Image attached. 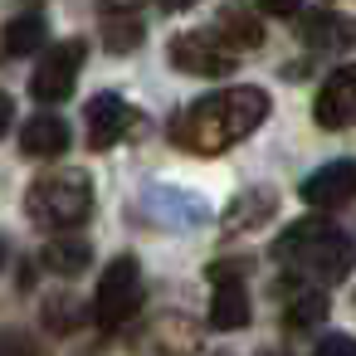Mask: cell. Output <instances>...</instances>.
Here are the masks:
<instances>
[{
  "instance_id": "obj_23",
  "label": "cell",
  "mask_w": 356,
  "mask_h": 356,
  "mask_svg": "<svg viewBox=\"0 0 356 356\" xmlns=\"http://www.w3.org/2000/svg\"><path fill=\"white\" fill-rule=\"evenodd\" d=\"M186 6H195V0H166V10H186Z\"/></svg>"
},
{
  "instance_id": "obj_16",
  "label": "cell",
  "mask_w": 356,
  "mask_h": 356,
  "mask_svg": "<svg viewBox=\"0 0 356 356\" xmlns=\"http://www.w3.org/2000/svg\"><path fill=\"white\" fill-rule=\"evenodd\" d=\"M268 215H273V195H268V191H254V195H244L239 205H229L225 225H229V229H259Z\"/></svg>"
},
{
  "instance_id": "obj_20",
  "label": "cell",
  "mask_w": 356,
  "mask_h": 356,
  "mask_svg": "<svg viewBox=\"0 0 356 356\" xmlns=\"http://www.w3.org/2000/svg\"><path fill=\"white\" fill-rule=\"evenodd\" d=\"M312 356H356V337H346V332H337V337H327V341H317V346H312Z\"/></svg>"
},
{
  "instance_id": "obj_21",
  "label": "cell",
  "mask_w": 356,
  "mask_h": 356,
  "mask_svg": "<svg viewBox=\"0 0 356 356\" xmlns=\"http://www.w3.org/2000/svg\"><path fill=\"white\" fill-rule=\"evenodd\" d=\"M254 6H259L264 15H298L302 0H254Z\"/></svg>"
},
{
  "instance_id": "obj_11",
  "label": "cell",
  "mask_w": 356,
  "mask_h": 356,
  "mask_svg": "<svg viewBox=\"0 0 356 356\" xmlns=\"http://www.w3.org/2000/svg\"><path fill=\"white\" fill-rule=\"evenodd\" d=\"M20 147H25V156H40V161L69 152V127H64V118L35 113V118L25 122V132H20Z\"/></svg>"
},
{
  "instance_id": "obj_8",
  "label": "cell",
  "mask_w": 356,
  "mask_h": 356,
  "mask_svg": "<svg viewBox=\"0 0 356 356\" xmlns=\"http://www.w3.org/2000/svg\"><path fill=\"white\" fill-rule=\"evenodd\" d=\"M132 122H137V113H132L127 98H118V93H98V98L88 103V147H93V152L118 147V142L132 132Z\"/></svg>"
},
{
  "instance_id": "obj_14",
  "label": "cell",
  "mask_w": 356,
  "mask_h": 356,
  "mask_svg": "<svg viewBox=\"0 0 356 356\" xmlns=\"http://www.w3.org/2000/svg\"><path fill=\"white\" fill-rule=\"evenodd\" d=\"M215 30H225V35H215V40H220L225 49H234V54H239V49H254V44H259V20H254V15H244L239 6L220 10V25H215Z\"/></svg>"
},
{
  "instance_id": "obj_9",
  "label": "cell",
  "mask_w": 356,
  "mask_h": 356,
  "mask_svg": "<svg viewBox=\"0 0 356 356\" xmlns=\"http://www.w3.org/2000/svg\"><path fill=\"white\" fill-rule=\"evenodd\" d=\"M312 113H317V127H327V132H337V127L356 122V64L337 69V74L317 88Z\"/></svg>"
},
{
  "instance_id": "obj_12",
  "label": "cell",
  "mask_w": 356,
  "mask_h": 356,
  "mask_svg": "<svg viewBox=\"0 0 356 356\" xmlns=\"http://www.w3.org/2000/svg\"><path fill=\"white\" fill-rule=\"evenodd\" d=\"M195 346H200L195 341V327L186 317H176V312L152 327V351L156 356H195Z\"/></svg>"
},
{
  "instance_id": "obj_1",
  "label": "cell",
  "mask_w": 356,
  "mask_h": 356,
  "mask_svg": "<svg viewBox=\"0 0 356 356\" xmlns=\"http://www.w3.org/2000/svg\"><path fill=\"white\" fill-rule=\"evenodd\" d=\"M268 118V93L254 83H229L220 93H205L186 113L171 118V142L191 156H220L249 132H259Z\"/></svg>"
},
{
  "instance_id": "obj_4",
  "label": "cell",
  "mask_w": 356,
  "mask_h": 356,
  "mask_svg": "<svg viewBox=\"0 0 356 356\" xmlns=\"http://www.w3.org/2000/svg\"><path fill=\"white\" fill-rule=\"evenodd\" d=\"M142 302H147V283H142V264L132 259V254H118L108 268H103V278H98V298H93V317H98V327H127L137 312H142Z\"/></svg>"
},
{
  "instance_id": "obj_22",
  "label": "cell",
  "mask_w": 356,
  "mask_h": 356,
  "mask_svg": "<svg viewBox=\"0 0 356 356\" xmlns=\"http://www.w3.org/2000/svg\"><path fill=\"white\" fill-rule=\"evenodd\" d=\"M6 356H40V351H35V346H30V341H25L20 332H15V337L6 341Z\"/></svg>"
},
{
  "instance_id": "obj_2",
  "label": "cell",
  "mask_w": 356,
  "mask_h": 356,
  "mask_svg": "<svg viewBox=\"0 0 356 356\" xmlns=\"http://www.w3.org/2000/svg\"><path fill=\"white\" fill-rule=\"evenodd\" d=\"M273 259L312 283H341L346 268L356 264V239L327 220H298L273 239Z\"/></svg>"
},
{
  "instance_id": "obj_7",
  "label": "cell",
  "mask_w": 356,
  "mask_h": 356,
  "mask_svg": "<svg viewBox=\"0 0 356 356\" xmlns=\"http://www.w3.org/2000/svg\"><path fill=\"white\" fill-rule=\"evenodd\" d=\"M210 278H215V298H210V327L215 332H239V327H249V293H244V283H239V268H229V264H215L210 268Z\"/></svg>"
},
{
  "instance_id": "obj_19",
  "label": "cell",
  "mask_w": 356,
  "mask_h": 356,
  "mask_svg": "<svg viewBox=\"0 0 356 356\" xmlns=\"http://www.w3.org/2000/svg\"><path fill=\"white\" fill-rule=\"evenodd\" d=\"M137 44H142V25H137L132 15H122V20H108V49L127 54V49H137Z\"/></svg>"
},
{
  "instance_id": "obj_3",
  "label": "cell",
  "mask_w": 356,
  "mask_h": 356,
  "mask_svg": "<svg viewBox=\"0 0 356 356\" xmlns=\"http://www.w3.org/2000/svg\"><path fill=\"white\" fill-rule=\"evenodd\" d=\"M25 210L44 229H74L93 210V176L88 171H49V176H40L30 186Z\"/></svg>"
},
{
  "instance_id": "obj_5",
  "label": "cell",
  "mask_w": 356,
  "mask_h": 356,
  "mask_svg": "<svg viewBox=\"0 0 356 356\" xmlns=\"http://www.w3.org/2000/svg\"><path fill=\"white\" fill-rule=\"evenodd\" d=\"M83 44L79 40H69V44H54L40 64H35V74H30V93L40 98V103H64L69 93H74V83H79V69H83Z\"/></svg>"
},
{
  "instance_id": "obj_15",
  "label": "cell",
  "mask_w": 356,
  "mask_h": 356,
  "mask_svg": "<svg viewBox=\"0 0 356 356\" xmlns=\"http://www.w3.org/2000/svg\"><path fill=\"white\" fill-rule=\"evenodd\" d=\"M40 44H44V20H40V15L10 20V30H6V54H10V59H25V54H35Z\"/></svg>"
},
{
  "instance_id": "obj_17",
  "label": "cell",
  "mask_w": 356,
  "mask_h": 356,
  "mask_svg": "<svg viewBox=\"0 0 356 356\" xmlns=\"http://www.w3.org/2000/svg\"><path fill=\"white\" fill-rule=\"evenodd\" d=\"M79 322H83V302H79V298L54 293V298L44 302V327H49V332H74Z\"/></svg>"
},
{
  "instance_id": "obj_18",
  "label": "cell",
  "mask_w": 356,
  "mask_h": 356,
  "mask_svg": "<svg viewBox=\"0 0 356 356\" xmlns=\"http://www.w3.org/2000/svg\"><path fill=\"white\" fill-rule=\"evenodd\" d=\"M322 317H327V298H322L317 288L293 293V302H288V327H317Z\"/></svg>"
},
{
  "instance_id": "obj_6",
  "label": "cell",
  "mask_w": 356,
  "mask_h": 356,
  "mask_svg": "<svg viewBox=\"0 0 356 356\" xmlns=\"http://www.w3.org/2000/svg\"><path fill=\"white\" fill-rule=\"evenodd\" d=\"M166 54L181 74H200V79H215V74L234 69V49H225L215 35H176Z\"/></svg>"
},
{
  "instance_id": "obj_10",
  "label": "cell",
  "mask_w": 356,
  "mask_h": 356,
  "mask_svg": "<svg viewBox=\"0 0 356 356\" xmlns=\"http://www.w3.org/2000/svg\"><path fill=\"white\" fill-rule=\"evenodd\" d=\"M302 200L312 210H337V205H351L356 200V166L351 161H327L322 171H312L302 181Z\"/></svg>"
},
{
  "instance_id": "obj_13",
  "label": "cell",
  "mask_w": 356,
  "mask_h": 356,
  "mask_svg": "<svg viewBox=\"0 0 356 356\" xmlns=\"http://www.w3.org/2000/svg\"><path fill=\"white\" fill-rule=\"evenodd\" d=\"M40 264L49 268V273H64V278H79L88 264H93V249H88V239H54L44 254H40Z\"/></svg>"
}]
</instances>
